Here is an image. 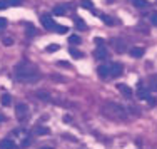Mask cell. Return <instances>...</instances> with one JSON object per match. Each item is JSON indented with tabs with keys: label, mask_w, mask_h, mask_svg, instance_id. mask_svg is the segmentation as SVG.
<instances>
[{
	"label": "cell",
	"mask_w": 157,
	"mask_h": 149,
	"mask_svg": "<svg viewBox=\"0 0 157 149\" xmlns=\"http://www.w3.org/2000/svg\"><path fill=\"white\" fill-rule=\"evenodd\" d=\"M39 72L30 65H18L15 69V79L20 82H27V84H33L39 80Z\"/></svg>",
	"instance_id": "obj_1"
},
{
	"label": "cell",
	"mask_w": 157,
	"mask_h": 149,
	"mask_svg": "<svg viewBox=\"0 0 157 149\" xmlns=\"http://www.w3.org/2000/svg\"><path fill=\"white\" fill-rule=\"evenodd\" d=\"M40 22H42V25L45 29H48V30H54L55 29V20L52 18V15H42V18H40Z\"/></svg>",
	"instance_id": "obj_2"
},
{
	"label": "cell",
	"mask_w": 157,
	"mask_h": 149,
	"mask_svg": "<svg viewBox=\"0 0 157 149\" xmlns=\"http://www.w3.org/2000/svg\"><path fill=\"white\" fill-rule=\"evenodd\" d=\"M122 72H124V65H122L121 62H114V64L110 65V76L119 77Z\"/></svg>",
	"instance_id": "obj_3"
},
{
	"label": "cell",
	"mask_w": 157,
	"mask_h": 149,
	"mask_svg": "<svg viewBox=\"0 0 157 149\" xmlns=\"http://www.w3.org/2000/svg\"><path fill=\"white\" fill-rule=\"evenodd\" d=\"M15 114H17V117H18V119H24V117L29 114V107L25 106V104H17V107H15Z\"/></svg>",
	"instance_id": "obj_4"
},
{
	"label": "cell",
	"mask_w": 157,
	"mask_h": 149,
	"mask_svg": "<svg viewBox=\"0 0 157 149\" xmlns=\"http://www.w3.org/2000/svg\"><path fill=\"white\" fill-rule=\"evenodd\" d=\"M137 97H139V99H142V100H149V99H151L152 97V96H151V92H149L147 91V89H144V87H142V84H139V89H137Z\"/></svg>",
	"instance_id": "obj_5"
},
{
	"label": "cell",
	"mask_w": 157,
	"mask_h": 149,
	"mask_svg": "<svg viewBox=\"0 0 157 149\" xmlns=\"http://www.w3.org/2000/svg\"><path fill=\"white\" fill-rule=\"evenodd\" d=\"M97 74H99L102 79L109 77L110 76V65H99V67H97Z\"/></svg>",
	"instance_id": "obj_6"
},
{
	"label": "cell",
	"mask_w": 157,
	"mask_h": 149,
	"mask_svg": "<svg viewBox=\"0 0 157 149\" xmlns=\"http://www.w3.org/2000/svg\"><path fill=\"white\" fill-rule=\"evenodd\" d=\"M95 57H97V59H100V61H104V59H107V57H109V52H107L105 45L97 47V50H95Z\"/></svg>",
	"instance_id": "obj_7"
},
{
	"label": "cell",
	"mask_w": 157,
	"mask_h": 149,
	"mask_svg": "<svg viewBox=\"0 0 157 149\" xmlns=\"http://www.w3.org/2000/svg\"><path fill=\"white\" fill-rule=\"evenodd\" d=\"M15 143L12 139H2L0 141V149H15Z\"/></svg>",
	"instance_id": "obj_8"
},
{
	"label": "cell",
	"mask_w": 157,
	"mask_h": 149,
	"mask_svg": "<svg viewBox=\"0 0 157 149\" xmlns=\"http://www.w3.org/2000/svg\"><path fill=\"white\" fill-rule=\"evenodd\" d=\"M112 45H114V49L117 52H124L125 50V44L122 42L121 39H112Z\"/></svg>",
	"instance_id": "obj_9"
},
{
	"label": "cell",
	"mask_w": 157,
	"mask_h": 149,
	"mask_svg": "<svg viewBox=\"0 0 157 149\" xmlns=\"http://www.w3.org/2000/svg\"><path fill=\"white\" fill-rule=\"evenodd\" d=\"M117 89H119V91H121L122 94L125 96V97H132V96H134V94H132V89L127 87L125 84H117Z\"/></svg>",
	"instance_id": "obj_10"
},
{
	"label": "cell",
	"mask_w": 157,
	"mask_h": 149,
	"mask_svg": "<svg viewBox=\"0 0 157 149\" xmlns=\"http://www.w3.org/2000/svg\"><path fill=\"white\" fill-rule=\"evenodd\" d=\"M129 54L136 59H140L142 55H144V49H142V47H132V49L129 50Z\"/></svg>",
	"instance_id": "obj_11"
},
{
	"label": "cell",
	"mask_w": 157,
	"mask_h": 149,
	"mask_svg": "<svg viewBox=\"0 0 157 149\" xmlns=\"http://www.w3.org/2000/svg\"><path fill=\"white\" fill-rule=\"evenodd\" d=\"M74 24H75V27L78 29V30H87V24L84 22V18L75 17V18H74Z\"/></svg>",
	"instance_id": "obj_12"
},
{
	"label": "cell",
	"mask_w": 157,
	"mask_h": 149,
	"mask_svg": "<svg viewBox=\"0 0 157 149\" xmlns=\"http://www.w3.org/2000/svg\"><path fill=\"white\" fill-rule=\"evenodd\" d=\"M48 132H50V131H48V127H40V126H39V127L33 129V134H37V136H47Z\"/></svg>",
	"instance_id": "obj_13"
},
{
	"label": "cell",
	"mask_w": 157,
	"mask_h": 149,
	"mask_svg": "<svg viewBox=\"0 0 157 149\" xmlns=\"http://www.w3.org/2000/svg\"><path fill=\"white\" fill-rule=\"evenodd\" d=\"M54 30L57 32V33H60V35H63V33L69 32V27H67V25H55Z\"/></svg>",
	"instance_id": "obj_14"
},
{
	"label": "cell",
	"mask_w": 157,
	"mask_h": 149,
	"mask_svg": "<svg viewBox=\"0 0 157 149\" xmlns=\"http://www.w3.org/2000/svg\"><path fill=\"white\" fill-rule=\"evenodd\" d=\"M69 52H70V55H72L74 59H80V57H84V54H82L80 50L74 49V47H70V49H69Z\"/></svg>",
	"instance_id": "obj_15"
},
{
	"label": "cell",
	"mask_w": 157,
	"mask_h": 149,
	"mask_svg": "<svg viewBox=\"0 0 157 149\" xmlns=\"http://www.w3.org/2000/svg\"><path fill=\"white\" fill-rule=\"evenodd\" d=\"M134 5H136L137 9H144V7L149 5V2L147 0H134Z\"/></svg>",
	"instance_id": "obj_16"
},
{
	"label": "cell",
	"mask_w": 157,
	"mask_h": 149,
	"mask_svg": "<svg viewBox=\"0 0 157 149\" xmlns=\"http://www.w3.org/2000/svg\"><path fill=\"white\" fill-rule=\"evenodd\" d=\"M100 20H102L104 24H107V25H114V18H112L110 15H100Z\"/></svg>",
	"instance_id": "obj_17"
},
{
	"label": "cell",
	"mask_w": 157,
	"mask_h": 149,
	"mask_svg": "<svg viewBox=\"0 0 157 149\" xmlns=\"http://www.w3.org/2000/svg\"><path fill=\"white\" fill-rule=\"evenodd\" d=\"M65 7H55L54 9V15H59V17H62V15H65Z\"/></svg>",
	"instance_id": "obj_18"
},
{
	"label": "cell",
	"mask_w": 157,
	"mask_h": 149,
	"mask_svg": "<svg viewBox=\"0 0 157 149\" xmlns=\"http://www.w3.org/2000/svg\"><path fill=\"white\" fill-rule=\"evenodd\" d=\"M69 42H70V44H74V45H77V44H80V42H82V39H80L78 35H75V33H74V35H70V37H69Z\"/></svg>",
	"instance_id": "obj_19"
},
{
	"label": "cell",
	"mask_w": 157,
	"mask_h": 149,
	"mask_svg": "<svg viewBox=\"0 0 157 149\" xmlns=\"http://www.w3.org/2000/svg\"><path fill=\"white\" fill-rule=\"evenodd\" d=\"M82 7L87 10H94V2H90V0H84L82 2Z\"/></svg>",
	"instance_id": "obj_20"
},
{
	"label": "cell",
	"mask_w": 157,
	"mask_h": 149,
	"mask_svg": "<svg viewBox=\"0 0 157 149\" xmlns=\"http://www.w3.org/2000/svg\"><path fill=\"white\" fill-rule=\"evenodd\" d=\"M0 100H2V106H10V96L9 94H3Z\"/></svg>",
	"instance_id": "obj_21"
},
{
	"label": "cell",
	"mask_w": 157,
	"mask_h": 149,
	"mask_svg": "<svg viewBox=\"0 0 157 149\" xmlns=\"http://www.w3.org/2000/svg\"><path fill=\"white\" fill-rule=\"evenodd\" d=\"M37 97H39V99H42V100H47V102H48V100H52L50 97H48V94H47V92H37Z\"/></svg>",
	"instance_id": "obj_22"
},
{
	"label": "cell",
	"mask_w": 157,
	"mask_h": 149,
	"mask_svg": "<svg viewBox=\"0 0 157 149\" xmlns=\"http://www.w3.org/2000/svg\"><path fill=\"white\" fill-rule=\"evenodd\" d=\"M45 50L47 52H55V50H59V45H57V44H50V45L45 47Z\"/></svg>",
	"instance_id": "obj_23"
},
{
	"label": "cell",
	"mask_w": 157,
	"mask_h": 149,
	"mask_svg": "<svg viewBox=\"0 0 157 149\" xmlns=\"http://www.w3.org/2000/svg\"><path fill=\"white\" fill-rule=\"evenodd\" d=\"M35 29H33V25L32 24H27V33H29V35H35Z\"/></svg>",
	"instance_id": "obj_24"
},
{
	"label": "cell",
	"mask_w": 157,
	"mask_h": 149,
	"mask_svg": "<svg viewBox=\"0 0 157 149\" xmlns=\"http://www.w3.org/2000/svg\"><path fill=\"white\" fill-rule=\"evenodd\" d=\"M57 65L67 67V69H70V67H72V65H70V62H67V61H59V62H57Z\"/></svg>",
	"instance_id": "obj_25"
},
{
	"label": "cell",
	"mask_w": 157,
	"mask_h": 149,
	"mask_svg": "<svg viewBox=\"0 0 157 149\" xmlns=\"http://www.w3.org/2000/svg\"><path fill=\"white\" fill-rule=\"evenodd\" d=\"M7 24H9V22H7V18L5 17H0V29H5Z\"/></svg>",
	"instance_id": "obj_26"
},
{
	"label": "cell",
	"mask_w": 157,
	"mask_h": 149,
	"mask_svg": "<svg viewBox=\"0 0 157 149\" xmlns=\"http://www.w3.org/2000/svg\"><path fill=\"white\" fill-rule=\"evenodd\" d=\"M9 2V5H13V7H18L22 3V0H7Z\"/></svg>",
	"instance_id": "obj_27"
},
{
	"label": "cell",
	"mask_w": 157,
	"mask_h": 149,
	"mask_svg": "<svg viewBox=\"0 0 157 149\" xmlns=\"http://www.w3.org/2000/svg\"><path fill=\"white\" fill-rule=\"evenodd\" d=\"M12 44H13V40L10 39V37H5V39H3V45L9 47V45H12Z\"/></svg>",
	"instance_id": "obj_28"
},
{
	"label": "cell",
	"mask_w": 157,
	"mask_h": 149,
	"mask_svg": "<svg viewBox=\"0 0 157 149\" xmlns=\"http://www.w3.org/2000/svg\"><path fill=\"white\" fill-rule=\"evenodd\" d=\"M9 7V2L7 0H0V10H5Z\"/></svg>",
	"instance_id": "obj_29"
},
{
	"label": "cell",
	"mask_w": 157,
	"mask_h": 149,
	"mask_svg": "<svg viewBox=\"0 0 157 149\" xmlns=\"http://www.w3.org/2000/svg\"><path fill=\"white\" fill-rule=\"evenodd\" d=\"M94 42L97 44V47H102V45H104V42H105V40H104V39H100V37H97V39L94 40Z\"/></svg>",
	"instance_id": "obj_30"
},
{
	"label": "cell",
	"mask_w": 157,
	"mask_h": 149,
	"mask_svg": "<svg viewBox=\"0 0 157 149\" xmlns=\"http://www.w3.org/2000/svg\"><path fill=\"white\" fill-rule=\"evenodd\" d=\"M151 20H152V24L157 27V14H151Z\"/></svg>",
	"instance_id": "obj_31"
},
{
	"label": "cell",
	"mask_w": 157,
	"mask_h": 149,
	"mask_svg": "<svg viewBox=\"0 0 157 149\" xmlns=\"http://www.w3.org/2000/svg\"><path fill=\"white\" fill-rule=\"evenodd\" d=\"M30 146V139H24V143H22V147H27Z\"/></svg>",
	"instance_id": "obj_32"
},
{
	"label": "cell",
	"mask_w": 157,
	"mask_h": 149,
	"mask_svg": "<svg viewBox=\"0 0 157 149\" xmlns=\"http://www.w3.org/2000/svg\"><path fill=\"white\" fill-rule=\"evenodd\" d=\"M147 102H149V104H151V106H155V99H154V97H151V99H149V100H147Z\"/></svg>",
	"instance_id": "obj_33"
},
{
	"label": "cell",
	"mask_w": 157,
	"mask_h": 149,
	"mask_svg": "<svg viewBox=\"0 0 157 149\" xmlns=\"http://www.w3.org/2000/svg\"><path fill=\"white\" fill-rule=\"evenodd\" d=\"M63 121H65V122H70V116H63Z\"/></svg>",
	"instance_id": "obj_34"
},
{
	"label": "cell",
	"mask_w": 157,
	"mask_h": 149,
	"mask_svg": "<svg viewBox=\"0 0 157 149\" xmlns=\"http://www.w3.org/2000/svg\"><path fill=\"white\" fill-rule=\"evenodd\" d=\"M0 121H3V116H0Z\"/></svg>",
	"instance_id": "obj_35"
},
{
	"label": "cell",
	"mask_w": 157,
	"mask_h": 149,
	"mask_svg": "<svg viewBox=\"0 0 157 149\" xmlns=\"http://www.w3.org/2000/svg\"><path fill=\"white\" fill-rule=\"evenodd\" d=\"M42 149H52V147H42Z\"/></svg>",
	"instance_id": "obj_36"
},
{
	"label": "cell",
	"mask_w": 157,
	"mask_h": 149,
	"mask_svg": "<svg viewBox=\"0 0 157 149\" xmlns=\"http://www.w3.org/2000/svg\"><path fill=\"white\" fill-rule=\"evenodd\" d=\"M112 2H114V0H109V3H112Z\"/></svg>",
	"instance_id": "obj_37"
}]
</instances>
